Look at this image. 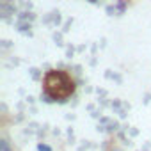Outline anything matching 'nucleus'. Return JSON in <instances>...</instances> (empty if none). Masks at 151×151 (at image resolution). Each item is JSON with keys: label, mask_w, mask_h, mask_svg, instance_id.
<instances>
[{"label": "nucleus", "mask_w": 151, "mask_h": 151, "mask_svg": "<svg viewBox=\"0 0 151 151\" xmlns=\"http://www.w3.org/2000/svg\"><path fill=\"white\" fill-rule=\"evenodd\" d=\"M0 146H2V151H11L7 146V140H0Z\"/></svg>", "instance_id": "f257e3e1"}, {"label": "nucleus", "mask_w": 151, "mask_h": 151, "mask_svg": "<svg viewBox=\"0 0 151 151\" xmlns=\"http://www.w3.org/2000/svg\"><path fill=\"white\" fill-rule=\"evenodd\" d=\"M37 149H39V151H52V147H50V146H45V144H39Z\"/></svg>", "instance_id": "f03ea898"}]
</instances>
